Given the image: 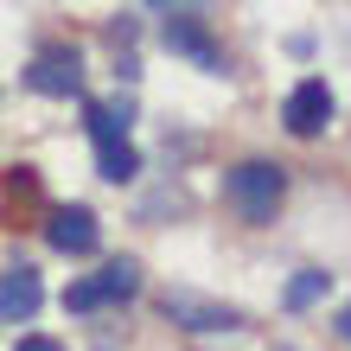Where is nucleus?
Instances as JSON below:
<instances>
[{
	"label": "nucleus",
	"mask_w": 351,
	"mask_h": 351,
	"mask_svg": "<svg viewBox=\"0 0 351 351\" xmlns=\"http://www.w3.org/2000/svg\"><path fill=\"white\" fill-rule=\"evenodd\" d=\"M287 198V173L275 160H243V167L223 173V204L243 217V223H268Z\"/></svg>",
	"instance_id": "1"
},
{
	"label": "nucleus",
	"mask_w": 351,
	"mask_h": 351,
	"mask_svg": "<svg viewBox=\"0 0 351 351\" xmlns=\"http://www.w3.org/2000/svg\"><path fill=\"white\" fill-rule=\"evenodd\" d=\"M332 115H339V102H332V90H326V77L294 84L287 102H281V128L294 134V141H319L326 128H332Z\"/></svg>",
	"instance_id": "2"
},
{
	"label": "nucleus",
	"mask_w": 351,
	"mask_h": 351,
	"mask_svg": "<svg viewBox=\"0 0 351 351\" xmlns=\"http://www.w3.org/2000/svg\"><path fill=\"white\" fill-rule=\"evenodd\" d=\"M160 313H167L173 326H185V332H237V326H243L237 306L204 300V294H192V287H173V294H160Z\"/></svg>",
	"instance_id": "3"
},
{
	"label": "nucleus",
	"mask_w": 351,
	"mask_h": 351,
	"mask_svg": "<svg viewBox=\"0 0 351 351\" xmlns=\"http://www.w3.org/2000/svg\"><path fill=\"white\" fill-rule=\"evenodd\" d=\"M160 45H167L173 58H192L198 71H211V77H223L230 71V58H223V45L211 32H204V19H192V13H173L167 26H160Z\"/></svg>",
	"instance_id": "4"
},
{
	"label": "nucleus",
	"mask_w": 351,
	"mask_h": 351,
	"mask_svg": "<svg viewBox=\"0 0 351 351\" xmlns=\"http://www.w3.org/2000/svg\"><path fill=\"white\" fill-rule=\"evenodd\" d=\"M45 243L58 256H96L102 250V223L90 204H58V211H45Z\"/></svg>",
	"instance_id": "5"
},
{
	"label": "nucleus",
	"mask_w": 351,
	"mask_h": 351,
	"mask_svg": "<svg viewBox=\"0 0 351 351\" xmlns=\"http://www.w3.org/2000/svg\"><path fill=\"white\" fill-rule=\"evenodd\" d=\"M26 84L38 96H77V90H84V51H77V45H45L26 64Z\"/></svg>",
	"instance_id": "6"
},
{
	"label": "nucleus",
	"mask_w": 351,
	"mask_h": 351,
	"mask_svg": "<svg viewBox=\"0 0 351 351\" xmlns=\"http://www.w3.org/2000/svg\"><path fill=\"white\" fill-rule=\"evenodd\" d=\"M38 306H45L38 268H7V275H0V326H26Z\"/></svg>",
	"instance_id": "7"
},
{
	"label": "nucleus",
	"mask_w": 351,
	"mask_h": 351,
	"mask_svg": "<svg viewBox=\"0 0 351 351\" xmlns=\"http://www.w3.org/2000/svg\"><path fill=\"white\" fill-rule=\"evenodd\" d=\"M84 121H90V134H96V147H102V141H121V134H128V121H134V102H128V96H115V102H90Z\"/></svg>",
	"instance_id": "8"
},
{
	"label": "nucleus",
	"mask_w": 351,
	"mask_h": 351,
	"mask_svg": "<svg viewBox=\"0 0 351 351\" xmlns=\"http://www.w3.org/2000/svg\"><path fill=\"white\" fill-rule=\"evenodd\" d=\"M96 173L109 179V185H128V179H141V154L128 147V134H121V141H102V147H96Z\"/></svg>",
	"instance_id": "9"
},
{
	"label": "nucleus",
	"mask_w": 351,
	"mask_h": 351,
	"mask_svg": "<svg viewBox=\"0 0 351 351\" xmlns=\"http://www.w3.org/2000/svg\"><path fill=\"white\" fill-rule=\"evenodd\" d=\"M96 287H102V306L134 300V294H141V262H134V256H115V262L96 275Z\"/></svg>",
	"instance_id": "10"
},
{
	"label": "nucleus",
	"mask_w": 351,
	"mask_h": 351,
	"mask_svg": "<svg viewBox=\"0 0 351 351\" xmlns=\"http://www.w3.org/2000/svg\"><path fill=\"white\" fill-rule=\"evenodd\" d=\"M326 287H332V275H326V268H300L294 281H287V294H281V306L287 313H306V306H313Z\"/></svg>",
	"instance_id": "11"
},
{
	"label": "nucleus",
	"mask_w": 351,
	"mask_h": 351,
	"mask_svg": "<svg viewBox=\"0 0 351 351\" xmlns=\"http://www.w3.org/2000/svg\"><path fill=\"white\" fill-rule=\"evenodd\" d=\"M96 306H102L96 275H84V281H71V287H64V313H96Z\"/></svg>",
	"instance_id": "12"
},
{
	"label": "nucleus",
	"mask_w": 351,
	"mask_h": 351,
	"mask_svg": "<svg viewBox=\"0 0 351 351\" xmlns=\"http://www.w3.org/2000/svg\"><path fill=\"white\" fill-rule=\"evenodd\" d=\"M13 351H64V345H58V339H38V332H26V339H19Z\"/></svg>",
	"instance_id": "13"
},
{
	"label": "nucleus",
	"mask_w": 351,
	"mask_h": 351,
	"mask_svg": "<svg viewBox=\"0 0 351 351\" xmlns=\"http://www.w3.org/2000/svg\"><path fill=\"white\" fill-rule=\"evenodd\" d=\"M339 332H345V339H351V306H345V313H339Z\"/></svg>",
	"instance_id": "14"
},
{
	"label": "nucleus",
	"mask_w": 351,
	"mask_h": 351,
	"mask_svg": "<svg viewBox=\"0 0 351 351\" xmlns=\"http://www.w3.org/2000/svg\"><path fill=\"white\" fill-rule=\"evenodd\" d=\"M154 7H173V13H179V7H192V0H154Z\"/></svg>",
	"instance_id": "15"
}]
</instances>
